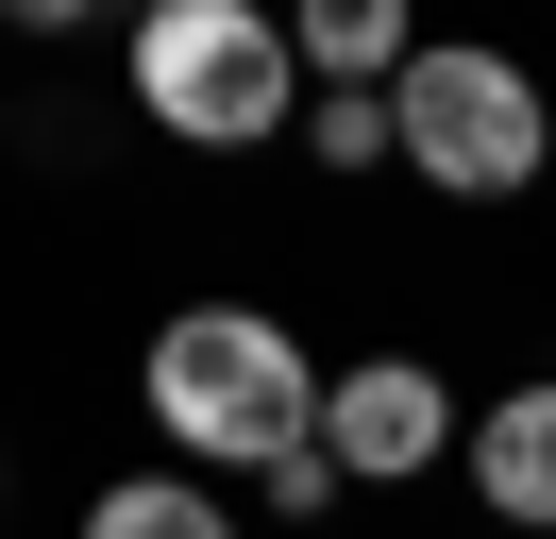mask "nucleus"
Segmentation results:
<instances>
[{"label":"nucleus","instance_id":"1","mask_svg":"<svg viewBox=\"0 0 556 539\" xmlns=\"http://www.w3.org/2000/svg\"><path fill=\"white\" fill-rule=\"evenodd\" d=\"M136 388H152V422H169L186 472H253V489H270V472L320 438V371H304V337L253 321V303H186V321L152 337Z\"/></svg>","mask_w":556,"mask_h":539},{"label":"nucleus","instance_id":"2","mask_svg":"<svg viewBox=\"0 0 556 539\" xmlns=\"http://www.w3.org/2000/svg\"><path fill=\"white\" fill-rule=\"evenodd\" d=\"M136 101L186 152H253V135L304 118V51H287V17H253V0H152L136 17Z\"/></svg>","mask_w":556,"mask_h":539},{"label":"nucleus","instance_id":"3","mask_svg":"<svg viewBox=\"0 0 556 539\" xmlns=\"http://www.w3.org/2000/svg\"><path fill=\"white\" fill-rule=\"evenodd\" d=\"M388 135H405V168H421L439 202H522L540 152H556L540 85H522L506 51H455V34H421V67L388 85Z\"/></svg>","mask_w":556,"mask_h":539},{"label":"nucleus","instance_id":"4","mask_svg":"<svg viewBox=\"0 0 556 539\" xmlns=\"http://www.w3.org/2000/svg\"><path fill=\"white\" fill-rule=\"evenodd\" d=\"M320 455H338V489H405V472L455 455V388L421 354H354L320 371Z\"/></svg>","mask_w":556,"mask_h":539},{"label":"nucleus","instance_id":"5","mask_svg":"<svg viewBox=\"0 0 556 539\" xmlns=\"http://www.w3.org/2000/svg\"><path fill=\"white\" fill-rule=\"evenodd\" d=\"M472 505L489 523H522V539H556V371L540 388H506L472 422Z\"/></svg>","mask_w":556,"mask_h":539},{"label":"nucleus","instance_id":"6","mask_svg":"<svg viewBox=\"0 0 556 539\" xmlns=\"http://www.w3.org/2000/svg\"><path fill=\"white\" fill-rule=\"evenodd\" d=\"M287 51H304V85L320 101H388V85H405V67H421V34H405V0H304V17H287Z\"/></svg>","mask_w":556,"mask_h":539},{"label":"nucleus","instance_id":"7","mask_svg":"<svg viewBox=\"0 0 556 539\" xmlns=\"http://www.w3.org/2000/svg\"><path fill=\"white\" fill-rule=\"evenodd\" d=\"M85 539H237V505H219L203 472H118V489L85 505Z\"/></svg>","mask_w":556,"mask_h":539},{"label":"nucleus","instance_id":"8","mask_svg":"<svg viewBox=\"0 0 556 539\" xmlns=\"http://www.w3.org/2000/svg\"><path fill=\"white\" fill-rule=\"evenodd\" d=\"M304 152H320V168H405V135H388V101H354V85H338Z\"/></svg>","mask_w":556,"mask_h":539},{"label":"nucleus","instance_id":"9","mask_svg":"<svg viewBox=\"0 0 556 539\" xmlns=\"http://www.w3.org/2000/svg\"><path fill=\"white\" fill-rule=\"evenodd\" d=\"M320 505H338V455H320V438H304V455L270 472V523H320Z\"/></svg>","mask_w":556,"mask_h":539}]
</instances>
